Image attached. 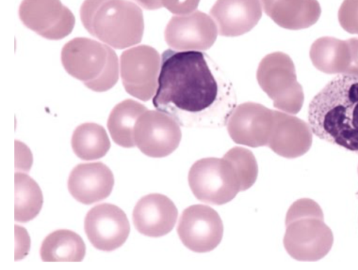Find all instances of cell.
I'll use <instances>...</instances> for the list:
<instances>
[{
	"instance_id": "8",
	"label": "cell",
	"mask_w": 358,
	"mask_h": 270,
	"mask_svg": "<svg viewBox=\"0 0 358 270\" xmlns=\"http://www.w3.org/2000/svg\"><path fill=\"white\" fill-rule=\"evenodd\" d=\"M160 57L151 46L141 45L124 51L120 56V75L126 91L143 101L156 92Z\"/></svg>"
},
{
	"instance_id": "26",
	"label": "cell",
	"mask_w": 358,
	"mask_h": 270,
	"mask_svg": "<svg viewBox=\"0 0 358 270\" xmlns=\"http://www.w3.org/2000/svg\"><path fill=\"white\" fill-rule=\"evenodd\" d=\"M338 18L345 31L358 34V0H344L339 8Z\"/></svg>"
},
{
	"instance_id": "23",
	"label": "cell",
	"mask_w": 358,
	"mask_h": 270,
	"mask_svg": "<svg viewBox=\"0 0 358 270\" xmlns=\"http://www.w3.org/2000/svg\"><path fill=\"white\" fill-rule=\"evenodd\" d=\"M74 153L84 160L103 157L110 147L105 128L96 123H84L77 126L71 137Z\"/></svg>"
},
{
	"instance_id": "4",
	"label": "cell",
	"mask_w": 358,
	"mask_h": 270,
	"mask_svg": "<svg viewBox=\"0 0 358 270\" xmlns=\"http://www.w3.org/2000/svg\"><path fill=\"white\" fill-rule=\"evenodd\" d=\"M284 247L294 259L315 262L327 255L333 243L331 229L324 222L320 205L309 198L295 201L287 211Z\"/></svg>"
},
{
	"instance_id": "24",
	"label": "cell",
	"mask_w": 358,
	"mask_h": 270,
	"mask_svg": "<svg viewBox=\"0 0 358 270\" xmlns=\"http://www.w3.org/2000/svg\"><path fill=\"white\" fill-rule=\"evenodd\" d=\"M14 219L27 223L34 219L40 212L43 197L38 183L28 174L15 172Z\"/></svg>"
},
{
	"instance_id": "5",
	"label": "cell",
	"mask_w": 358,
	"mask_h": 270,
	"mask_svg": "<svg viewBox=\"0 0 358 270\" xmlns=\"http://www.w3.org/2000/svg\"><path fill=\"white\" fill-rule=\"evenodd\" d=\"M65 70L96 92L111 89L118 80V59L113 50L88 38H75L61 53Z\"/></svg>"
},
{
	"instance_id": "16",
	"label": "cell",
	"mask_w": 358,
	"mask_h": 270,
	"mask_svg": "<svg viewBox=\"0 0 358 270\" xmlns=\"http://www.w3.org/2000/svg\"><path fill=\"white\" fill-rule=\"evenodd\" d=\"M113 185L112 171L101 162L77 165L70 172L67 183L72 197L84 204L106 199L111 193Z\"/></svg>"
},
{
	"instance_id": "10",
	"label": "cell",
	"mask_w": 358,
	"mask_h": 270,
	"mask_svg": "<svg viewBox=\"0 0 358 270\" xmlns=\"http://www.w3.org/2000/svg\"><path fill=\"white\" fill-rule=\"evenodd\" d=\"M178 234L185 247L196 253L213 250L220 243L223 225L217 212L203 204L186 208L181 214Z\"/></svg>"
},
{
	"instance_id": "2",
	"label": "cell",
	"mask_w": 358,
	"mask_h": 270,
	"mask_svg": "<svg viewBox=\"0 0 358 270\" xmlns=\"http://www.w3.org/2000/svg\"><path fill=\"white\" fill-rule=\"evenodd\" d=\"M308 123L319 138L358 154V77H334L310 103Z\"/></svg>"
},
{
	"instance_id": "27",
	"label": "cell",
	"mask_w": 358,
	"mask_h": 270,
	"mask_svg": "<svg viewBox=\"0 0 358 270\" xmlns=\"http://www.w3.org/2000/svg\"><path fill=\"white\" fill-rule=\"evenodd\" d=\"M200 0H162L164 7L176 15H186L196 9Z\"/></svg>"
},
{
	"instance_id": "7",
	"label": "cell",
	"mask_w": 358,
	"mask_h": 270,
	"mask_svg": "<svg viewBox=\"0 0 358 270\" xmlns=\"http://www.w3.org/2000/svg\"><path fill=\"white\" fill-rule=\"evenodd\" d=\"M188 183L199 200L216 205L229 202L243 190L234 166L225 156L196 161L189 171Z\"/></svg>"
},
{
	"instance_id": "1",
	"label": "cell",
	"mask_w": 358,
	"mask_h": 270,
	"mask_svg": "<svg viewBox=\"0 0 358 270\" xmlns=\"http://www.w3.org/2000/svg\"><path fill=\"white\" fill-rule=\"evenodd\" d=\"M236 101L230 79L206 53L171 49L162 53L152 104L179 125L224 126Z\"/></svg>"
},
{
	"instance_id": "15",
	"label": "cell",
	"mask_w": 358,
	"mask_h": 270,
	"mask_svg": "<svg viewBox=\"0 0 358 270\" xmlns=\"http://www.w3.org/2000/svg\"><path fill=\"white\" fill-rule=\"evenodd\" d=\"M313 142V132L303 120L274 110V119L267 146L275 153L287 158L305 154Z\"/></svg>"
},
{
	"instance_id": "13",
	"label": "cell",
	"mask_w": 358,
	"mask_h": 270,
	"mask_svg": "<svg viewBox=\"0 0 358 270\" xmlns=\"http://www.w3.org/2000/svg\"><path fill=\"white\" fill-rule=\"evenodd\" d=\"M217 27L212 18L199 10L173 16L164 31L169 46L179 50H206L215 42Z\"/></svg>"
},
{
	"instance_id": "3",
	"label": "cell",
	"mask_w": 358,
	"mask_h": 270,
	"mask_svg": "<svg viewBox=\"0 0 358 270\" xmlns=\"http://www.w3.org/2000/svg\"><path fill=\"white\" fill-rule=\"evenodd\" d=\"M80 16L92 36L115 49H124L141 41L143 12L129 0H85Z\"/></svg>"
},
{
	"instance_id": "28",
	"label": "cell",
	"mask_w": 358,
	"mask_h": 270,
	"mask_svg": "<svg viewBox=\"0 0 358 270\" xmlns=\"http://www.w3.org/2000/svg\"><path fill=\"white\" fill-rule=\"evenodd\" d=\"M350 50V63L345 75L358 77V38L347 40Z\"/></svg>"
},
{
	"instance_id": "9",
	"label": "cell",
	"mask_w": 358,
	"mask_h": 270,
	"mask_svg": "<svg viewBox=\"0 0 358 270\" xmlns=\"http://www.w3.org/2000/svg\"><path fill=\"white\" fill-rule=\"evenodd\" d=\"M179 123L159 110H146L134 127L136 146L148 156L162 158L175 151L181 140Z\"/></svg>"
},
{
	"instance_id": "20",
	"label": "cell",
	"mask_w": 358,
	"mask_h": 270,
	"mask_svg": "<svg viewBox=\"0 0 358 270\" xmlns=\"http://www.w3.org/2000/svg\"><path fill=\"white\" fill-rule=\"evenodd\" d=\"M313 65L326 74H345L350 63V50L347 40L323 36L310 49Z\"/></svg>"
},
{
	"instance_id": "12",
	"label": "cell",
	"mask_w": 358,
	"mask_h": 270,
	"mask_svg": "<svg viewBox=\"0 0 358 270\" xmlns=\"http://www.w3.org/2000/svg\"><path fill=\"white\" fill-rule=\"evenodd\" d=\"M85 234L98 250L113 251L126 241L130 232L127 215L120 207L109 203L93 207L84 221Z\"/></svg>"
},
{
	"instance_id": "17",
	"label": "cell",
	"mask_w": 358,
	"mask_h": 270,
	"mask_svg": "<svg viewBox=\"0 0 358 270\" xmlns=\"http://www.w3.org/2000/svg\"><path fill=\"white\" fill-rule=\"evenodd\" d=\"M178 209L166 195L152 193L141 197L132 213L133 223L142 234L159 237L169 233L176 223Z\"/></svg>"
},
{
	"instance_id": "19",
	"label": "cell",
	"mask_w": 358,
	"mask_h": 270,
	"mask_svg": "<svg viewBox=\"0 0 358 270\" xmlns=\"http://www.w3.org/2000/svg\"><path fill=\"white\" fill-rule=\"evenodd\" d=\"M264 13L278 26L290 30L306 29L321 15L317 0H261Z\"/></svg>"
},
{
	"instance_id": "29",
	"label": "cell",
	"mask_w": 358,
	"mask_h": 270,
	"mask_svg": "<svg viewBox=\"0 0 358 270\" xmlns=\"http://www.w3.org/2000/svg\"><path fill=\"white\" fill-rule=\"evenodd\" d=\"M138 5L147 10H156L163 7L162 0H134Z\"/></svg>"
},
{
	"instance_id": "18",
	"label": "cell",
	"mask_w": 358,
	"mask_h": 270,
	"mask_svg": "<svg viewBox=\"0 0 358 270\" xmlns=\"http://www.w3.org/2000/svg\"><path fill=\"white\" fill-rule=\"evenodd\" d=\"M220 35L234 37L250 31L262 10L259 0H217L210 10Z\"/></svg>"
},
{
	"instance_id": "14",
	"label": "cell",
	"mask_w": 358,
	"mask_h": 270,
	"mask_svg": "<svg viewBox=\"0 0 358 270\" xmlns=\"http://www.w3.org/2000/svg\"><path fill=\"white\" fill-rule=\"evenodd\" d=\"M274 119V110L263 105L247 102L236 106L227 126L232 140L250 147L267 146Z\"/></svg>"
},
{
	"instance_id": "11",
	"label": "cell",
	"mask_w": 358,
	"mask_h": 270,
	"mask_svg": "<svg viewBox=\"0 0 358 270\" xmlns=\"http://www.w3.org/2000/svg\"><path fill=\"white\" fill-rule=\"evenodd\" d=\"M18 14L24 26L49 40L64 38L75 25L73 14L60 0H22Z\"/></svg>"
},
{
	"instance_id": "21",
	"label": "cell",
	"mask_w": 358,
	"mask_h": 270,
	"mask_svg": "<svg viewBox=\"0 0 358 270\" xmlns=\"http://www.w3.org/2000/svg\"><path fill=\"white\" fill-rule=\"evenodd\" d=\"M86 248L83 239L69 230H57L43 241L40 256L43 262H81Z\"/></svg>"
},
{
	"instance_id": "25",
	"label": "cell",
	"mask_w": 358,
	"mask_h": 270,
	"mask_svg": "<svg viewBox=\"0 0 358 270\" xmlns=\"http://www.w3.org/2000/svg\"><path fill=\"white\" fill-rule=\"evenodd\" d=\"M224 156L229 159L234 166L243 190L250 188L256 181L258 174V165L252 152L243 147H235Z\"/></svg>"
},
{
	"instance_id": "6",
	"label": "cell",
	"mask_w": 358,
	"mask_h": 270,
	"mask_svg": "<svg viewBox=\"0 0 358 270\" xmlns=\"http://www.w3.org/2000/svg\"><path fill=\"white\" fill-rule=\"evenodd\" d=\"M257 80L275 107L292 114L301 110L304 94L289 55L275 52L265 56L259 64Z\"/></svg>"
},
{
	"instance_id": "22",
	"label": "cell",
	"mask_w": 358,
	"mask_h": 270,
	"mask_svg": "<svg viewBox=\"0 0 358 270\" xmlns=\"http://www.w3.org/2000/svg\"><path fill=\"white\" fill-rule=\"evenodd\" d=\"M146 110L145 105L132 99L124 100L113 107L107 127L115 143L124 148L136 146L134 127L139 117Z\"/></svg>"
}]
</instances>
